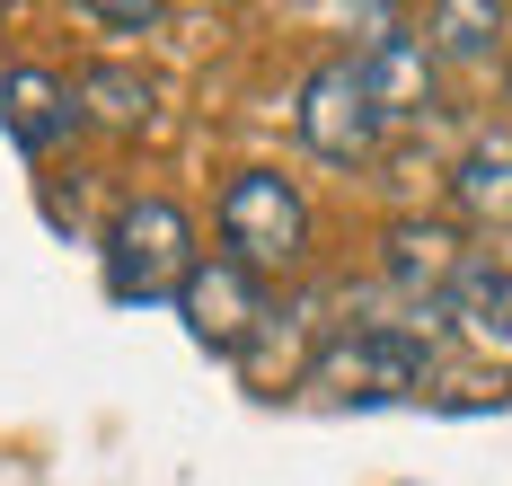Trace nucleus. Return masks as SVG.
Here are the masks:
<instances>
[{
  "mask_svg": "<svg viewBox=\"0 0 512 486\" xmlns=\"http://www.w3.org/2000/svg\"><path fill=\"white\" fill-rule=\"evenodd\" d=\"M433 310L415 319H362V327H336L318 354H309L301 389L327 398V407H380V398H415L433 380Z\"/></svg>",
  "mask_w": 512,
  "mask_h": 486,
  "instance_id": "1",
  "label": "nucleus"
},
{
  "mask_svg": "<svg viewBox=\"0 0 512 486\" xmlns=\"http://www.w3.org/2000/svg\"><path fill=\"white\" fill-rule=\"evenodd\" d=\"M98 257H106V292L124 310L177 301V283L195 274V213L177 195H124L106 239H98Z\"/></svg>",
  "mask_w": 512,
  "mask_h": 486,
  "instance_id": "2",
  "label": "nucleus"
},
{
  "mask_svg": "<svg viewBox=\"0 0 512 486\" xmlns=\"http://www.w3.org/2000/svg\"><path fill=\"white\" fill-rule=\"evenodd\" d=\"M212 221H221V257L239 274H256V283H274V274H301L309 257V195L283 177V168H239L230 186H221V204H212Z\"/></svg>",
  "mask_w": 512,
  "mask_h": 486,
  "instance_id": "3",
  "label": "nucleus"
},
{
  "mask_svg": "<svg viewBox=\"0 0 512 486\" xmlns=\"http://www.w3.org/2000/svg\"><path fill=\"white\" fill-rule=\"evenodd\" d=\"M292 124H301L309 160H327V168H362V160H380V142H389V124H380V107H371L354 54H327V62L301 80Z\"/></svg>",
  "mask_w": 512,
  "mask_h": 486,
  "instance_id": "4",
  "label": "nucleus"
},
{
  "mask_svg": "<svg viewBox=\"0 0 512 486\" xmlns=\"http://www.w3.org/2000/svg\"><path fill=\"white\" fill-rule=\"evenodd\" d=\"M177 319H186V336H195L204 354L239 363L256 336H265L274 301H265V283H256V274H239L230 257H195V274L177 283Z\"/></svg>",
  "mask_w": 512,
  "mask_h": 486,
  "instance_id": "5",
  "label": "nucleus"
},
{
  "mask_svg": "<svg viewBox=\"0 0 512 486\" xmlns=\"http://www.w3.org/2000/svg\"><path fill=\"white\" fill-rule=\"evenodd\" d=\"M362 27H380L371 45L354 54L362 89H371V107H380V124L398 133V124H424V115L442 107V62L424 54V36H415L407 18H389V9H371Z\"/></svg>",
  "mask_w": 512,
  "mask_h": 486,
  "instance_id": "6",
  "label": "nucleus"
},
{
  "mask_svg": "<svg viewBox=\"0 0 512 486\" xmlns=\"http://www.w3.org/2000/svg\"><path fill=\"white\" fill-rule=\"evenodd\" d=\"M0 133H9L27 160H53V151L80 133L71 80H62V71H45V62H9V71H0Z\"/></svg>",
  "mask_w": 512,
  "mask_h": 486,
  "instance_id": "7",
  "label": "nucleus"
},
{
  "mask_svg": "<svg viewBox=\"0 0 512 486\" xmlns=\"http://www.w3.org/2000/svg\"><path fill=\"white\" fill-rule=\"evenodd\" d=\"M460 230L451 221H433V213H398L389 230H380V274L407 292V310H433L442 301V283L460 274Z\"/></svg>",
  "mask_w": 512,
  "mask_h": 486,
  "instance_id": "8",
  "label": "nucleus"
},
{
  "mask_svg": "<svg viewBox=\"0 0 512 486\" xmlns=\"http://www.w3.org/2000/svg\"><path fill=\"white\" fill-rule=\"evenodd\" d=\"M71 107H80V124L133 142V133L159 124V80L142 62H80V71H71Z\"/></svg>",
  "mask_w": 512,
  "mask_h": 486,
  "instance_id": "9",
  "label": "nucleus"
},
{
  "mask_svg": "<svg viewBox=\"0 0 512 486\" xmlns=\"http://www.w3.org/2000/svg\"><path fill=\"white\" fill-rule=\"evenodd\" d=\"M451 204L468 221H486V230L512 221V115H495V124L468 133V151L451 160Z\"/></svg>",
  "mask_w": 512,
  "mask_h": 486,
  "instance_id": "10",
  "label": "nucleus"
},
{
  "mask_svg": "<svg viewBox=\"0 0 512 486\" xmlns=\"http://www.w3.org/2000/svg\"><path fill=\"white\" fill-rule=\"evenodd\" d=\"M433 319L468 327V336H512V257H477V248H468L460 274H451L442 301H433Z\"/></svg>",
  "mask_w": 512,
  "mask_h": 486,
  "instance_id": "11",
  "label": "nucleus"
},
{
  "mask_svg": "<svg viewBox=\"0 0 512 486\" xmlns=\"http://www.w3.org/2000/svg\"><path fill=\"white\" fill-rule=\"evenodd\" d=\"M504 27H512V18H504V9H486V0H442L415 36H424V54H433V62H468V71H477V62L504 54Z\"/></svg>",
  "mask_w": 512,
  "mask_h": 486,
  "instance_id": "12",
  "label": "nucleus"
},
{
  "mask_svg": "<svg viewBox=\"0 0 512 486\" xmlns=\"http://www.w3.org/2000/svg\"><path fill=\"white\" fill-rule=\"evenodd\" d=\"M80 18H89V27H115V36H151V27H168L159 0H80Z\"/></svg>",
  "mask_w": 512,
  "mask_h": 486,
  "instance_id": "13",
  "label": "nucleus"
}]
</instances>
